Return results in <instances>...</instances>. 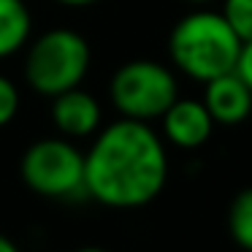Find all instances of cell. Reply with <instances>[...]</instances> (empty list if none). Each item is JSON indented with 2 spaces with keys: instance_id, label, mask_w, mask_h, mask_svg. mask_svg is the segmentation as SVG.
<instances>
[{
  "instance_id": "9c48e42d",
  "label": "cell",
  "mask_w": 252,
  "mask_h": 252,
  "mask_svg": "<svg viewBox=\"0 0 252 252\" xmlns=\"http://www.w3.org/2000/svg\"><path fill=\"white\" fill-rule=\"evenodd\" d=\"M33 33V17L25 0H0V60L28 46Z\"/></svg>"
},
{
  "instance_id": "7a4b0ae2",
  "label": "cell",
  "mask_w": 252,
  "mask_h": 252,
  "mask_svg": "<svg viewBox=\"0 0 252 252\" xmlns=\"http://www.w3.org/2000/svg\"><path fill=\"white\" fill-rule=\"evenodd\" d=\"M241 44L244 41L220 11L198 8L174 25L168 35V55L179 73L206 84L233 71Z\"/></svg>"
},
{
  "instance_id": "4fadbf2b",
  "label": "cell",
  "mask_w": 252,
  "mask_h": 252,
  "mask_svg": "<svg viewBox=\"0 0 252 252\" xmlns=\"http://www.w3.org/2000/svg\"><path fill=\"white\" fill-rule=\"evenodd\" d=\"M236 73L244 79V84L252 90V41H244L241 44V52H239V60H236Z\"/></svg>"
},
{
  "instance_id": "52a82bcc",
  "label": "cell",
  "mask_w": 252,
  "mask_h": 252,
  "mask_svg": "<svg viewBox=\"0 0 252 252\" xmlns=\"http://www.w3.org/2000/svg\"><path fill=\"white\" fill-rule=\"evenodd\" d=\"M52 122H55L57 133L65 138H90L100 130L103 122V111L95 95L87 90L73 87L65 93L52 98Z\"/></svg>"
},
{
  "instance_id": "5b68a950",
  "label": "cell",
  "mask_w": 252,
  "mask_h": 252,
  "mask_svg": "<svg viewBox=\"0 0 252 252\" xmlns=\"http://www.w3.org/2000/svg\"><path fill=\"white\" fill-rule=\"evenodd\" d=\"M109 98L125 120L155 122L179 98V82L176 73L158 60H130L114 71Z\"/></svg>"
},
{
  "instance_id": "277c9868",
  "label": "cell",
  "mask_w": 252,
  "mask_h": 252,
  "mask_svg": "<svg viewBox=\"0 0 252 252\" xmlns=\"http://www.w3.org/2000/svg\"><path fill=\"white\" fill-rule=\"evenodd\" d=\"M19 176L25 187L52 201L87 198L84 187V152L65 136L38 138L22 152Z\"/></svg>"
},
{
  "instance_id": "8992f818",
  "label": "cell",
  "mask_w": 252,
  "mask_h": 252,
  "mask_svg": "<svg viewBox=\"0 0 252 252\" xmlns=\"http://www.w3.org/2000/svg\"><path fill=\"white\" fill-rule=\"evenodd\" d=\"M163 125V141L176 149H198L212 138L214 120L206 111L203 100L176 98L160 117Z\"/></svg>"
},
{
  "instance_id": "ba28073f",
  "label": "cell",
  "mask_w": 252,
  "mask_h": 252,
  "mask_svg": "<svg viewBox=\"0 0 252 252\" xmlns=\"http://www.w3.org/2000/svg\"><path fill=\"white\" fill-rule=\"evenodd\" d=\"M203 106L214 125H241L252 114V90L236 71L203 84Z\"/></svg>"
},
{
  "instance_id": "30bf717a",
  "label": "cell",
  "mask_w": 252,
  "mask_h": 252,
  "mask_svg": "<svg viewBox=\"0 0 252 252\" xmlns=\"http://www.w3.org/2000/svg\"><path fill=\"white\" fill-rule=\"evenodd\" d=\"M228 233L236 247L252 252V187H244L233 195L228 206Z\"/></svg>"
},
{
  "instance_id": "9a60e30c",
  "label": "cell",
  "mask_w": 252,
  "mask_h": 252,
  "mask_svg": "<svg viewBox=\"0 0 252 252\" xmlns=\"http://www.w3.org/2000/svg\"><path fill=\"white\" fill-rule=\"evenodd\" d=\"M55 3H60V6H71V8H82V6H93V3H98V0H55Z\"/></svg>"
},
{
  "instance_id": "3957f363",
  "label": "cell",
  "mask_w": 252,
  "mask_h": 252,
  "mask_svg": "<svg viewBox=\"0 0 252 252\" xmlns=\"http://www.w3.org/2000/svg\"><path fill=\"white\" fill-rule=\"evenodd\" d=\"M93 63L87 38L71 28H52L25 46L22 73L28 87L41 98H55L65 90L82 87Z\"/></svg>"
},
{
  "instance_id": "8fae6325",
  "label": "cell",
  "mask_w": 252,
  "mask_h": 252,
  "mask_svg": "<svg viewBox=\"0 0 252 252\" xmlns=\"http://www.w3.org/2000/svg\"><path fill=\"white\" fill-rule=\"evenodd\" d=\"M222 14L241 41H252V0H222Z\"/></svg>"
},
{
  "instance_id": "e0dca14e",
  "label": "cell",
  "mask_w": 252,
  "mask_h": 252,
  "mask_svg": "<svg viewBox=\"0 0 252 252\" xmlns=\"http://www.w3.org/2000/svg\"><path fill=\"white\" fill-rule=\"evenodd\" d=\"M185 3H192V6H206V3H214V0H185Z\"/></svg>"
},
{
  "instance_id": "2e32d148",
  "label": "cell",
  "mask_w": 252,
  "mask_h": 252,
  "mask_svg": "<svg viewBox=\"0 0 252 252\" xmlns=\"http://www.w3.org/2000/svg\"><path fill=\"white\" fill-rule=\"evenodd\" d=\"M73 252H109V250H103V247H79Z\"/></svg>"
},
{
  "instance_id": "5bb4252c",
  "label": "cell",
  "mask_w": 252,
  "mask_h": 252,
  "mask_svg": "<svg viewBox=\"0 0 252 252\" xmlns=\"http://www.w3.org/2000/svg\"><path fill=\"white\" fill-rule=\"evenodd\" d=\"M0 252H22V250H19V244L14 239H8L6 233H0Z\"/></svg>"
},
{
  "instance_id": "6da1fadb",
  "label": "cell",
  "mask_w": 252,
  "mask_h": 252,
  "mask_svg": "<svg viewBox=\"0 0 252 252\" xmlns=\"http://www.w3.org/2000/svg\"><path fill=\"white\" fill-rule=\"evenodd\" d=\"M168 182L165 141L149 122L125 120L100 127L84 152L87 198L109 209H141Z\"/></svg>"
},
{
  "instance_id": "7c38bea8",
  "label": "cell",
  "mask_w": 252,
  "mask_h": 252,
  "mask_svg": "<svg viewBox=\"0 0 252 252\" xmlns=\"http://www.w3.org/2000/svg\"><path fill=\"white\" fill-rule=\"evenodd\" d=\"M19 103H22V98H19L17 84L0 73V127H6L14 122V117L19 111Z\"/></svg>"
}]
</instances>
